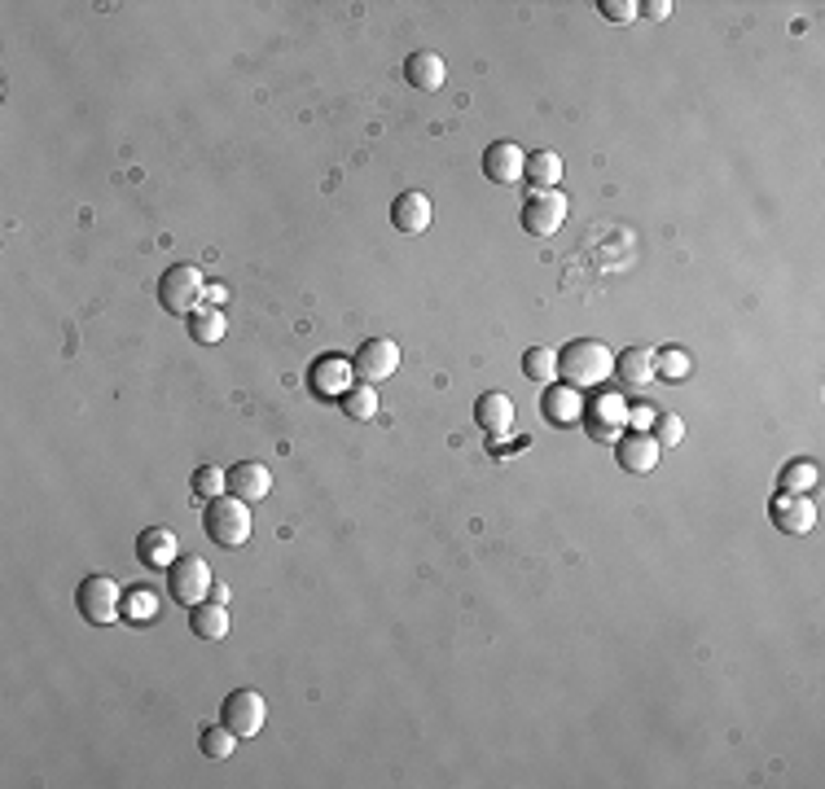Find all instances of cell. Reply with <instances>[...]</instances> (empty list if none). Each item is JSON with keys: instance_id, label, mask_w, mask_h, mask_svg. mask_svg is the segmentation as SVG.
Returning <instances> with one entry per match:
<instances>
[{"instance_id": "1", "label": "cell", "mask_w": 825, "mask_h": 789, "mask_svg": "<svg viewBox=\"0 0 825 789\" xmlns=\"http://www.w3.org/2000/svg\"><path fill=\"white\" fill-rule=\"evenodd\" d=\"M611 373H615V355L598 338H576L558 351V377L576 390H589V386L606 381Z\"/></svg>"}, {"instance_id": "2", "label": "cell", "mask_w": 825, "mask_h": 789, "mask_svg": "<svg viewBox=\"0 0 825 789\" xmlns=\"http://www.w3.org/2000/svg\"><path fill=\"white\" fill-rule=\"evenodd\" d=\"M202 531H207V540L211 544H220V549H241L246 540H250V505L246 501H237V496H215V501H207V509H202Z\"/></svg>"}, {"instance_id": "3", "label": "cell", "mask_w": 825, "mask_h": 789, "mask_svg": "<svg viewBox=\"0 0 825 789\" xmlns=\"http://www.w3.org/2000/svg\"><path fill=\"white\" fill-rule=\"evenodd\" d=\"M158 303H163V311H172V316H189L193 307H202V303H207V281H202V272H198L193 263H172V268L158 276Z\"/></svg>"}, {"instance_id": "4", "label": "cell", "mask_w": 825, "mask_h": 789, "mask_svg": "<svg viewBox=\"0 0 825 789\" xmlns=\"http://www.w3.org/2000/svg\"><path fill=\"white\" fill-rule=\"evenodd\" d=\"M75 605H80V619L93 623V627H110L119 619V605H123V588L110 579V575H84L80 588H75Z\"/></svg>"}, {"instance_id": "5", "label": "cell", "mask_w": 825, "mask_h": 789, "mask_svg": "<svg viewBox=\"0 0 825 789\" xmlns=\"http://www.w3.org/2000/svg\"><path fill=\"white\" fill-rule=\"evenodd\" d=\"M263 719H268V702H263V693H255V688H233V693L220 702V723H224L237 741L259 737Z\"/></svg>"}, {"instance_id": "6", "label": "cell", "mask_w": 825, "mask_h": 789, "mask_svg": "<svg viewBox=\"0 0 825 789\" xmlns=\"http://www.w3.org/2000/svg\"><path fill=\"white\" fill-rule=\"evenodd\" d=\"M567 211H571V202H567L563 189H544V193H531V198L522 202L518 224H522L531 237H554V233L567 224Z\"/></svg>"}, {"instance_id": "7", "label": "cell", "mask_w": 825, "mask_h": 789, "mask_svg": "<svg viewBox=\"0 0 825 789\" xmlns=\"http://www.w3.org/2000/svg\"><path fill=\"white\" fill-rule=\"evenodd\" d=\"M211 588H215V584H211V566H207L202 557L180 553V557L172 562V570H167V597H172L176 605H198V601H207Z\"/></svg>"}, {"instance_id": "8", "label": "cell", "mask_w": 825, "mask_h": 789, "mask_svg": "<svg viewBox=\"0 0 825 789\" xmlns=\"http://www.w3.org/2000/svg\"><path fill=\"white\" fill-rule=\"evenodd\" d=\"M356 368H352V355H339V351H326L308 364V390L317 394V400H343V390L352 386Z\"/></svg>"}, {"instance_id": "9", "label": "cell", "mask_w": 825, "mask_h": 789, "mask_svg": "<svg viewBox=\"0 0 825 789\" xmlns=\"http://www.w3.org/2000/svg\"><path fill=\"white\" fill-rule=\"evenodd\" d=\"M585 422H589V435L598 444H615L628 426V404H624V394H593V400L585 404Z\"/></svg>"}, {"instance_id": "10", "label": "cell", "mask_w": 825, "mask_h": 789, "mask_svg": "<svg viewBox=\"0 0 825 789\" xmlns=\"http://www.w3.org/2000/svg\"><path fill=\"white\" fill-rule=\"evenodd\" d=\"M352 368H356L361 381L378 386V381H387V377L400 368V346H396L391 338H365L361 351L352 355Z\"/></svg>"}, {"instance_id": "11", "label": "cell", "mask_w": 825, "mask_h": 789, "mask_svg": "<svg viewBox=\"0 0 825 789\" xmlns=\"http://www.w3.org/2000/svg\"><path fill=\"white\" fill-rule=\"evenodd\" d=\"M768 518L781 535H812L816 527V505L808 496H794V492H777L773 505H768Z\"/></svg>"}, {"instance_id": "12", "label": "cell", "mask_w": 825, "mask_h": 789, "mask_svg": "<svg viewBox=\"0 0 825 789\" xmlns=\"http://www.w3.org/2000/svg\"><path fill=\"white\" fill-rule=\"evenodd\" d=\"M540 417L544 422H554V426H576L585 417V394L567 381H554V386H544L540 394Z\"/></svg>"}, {"instance_id": "13", "label": "cell", "mask_w": 825, "mask_h": 789, "mask_svg": "<svg viewBox=\"0 0 825 789\" xmlns=\"http://www.w3.org/2000/svg\"><path fill=\"white\" fill-rule=\"evenodd\" d=\"M615 457H620V466H624L628 474H650V470H659L663 448L655 444L650 431H633V435H620V439H615Z\"/></svg>"}, {"instance_id": "14", "label": "cell", "mask_w": 825, "mask_h": 789, "mask_svg": "<svg viewBox=\"0 0 825 789\" xmlns=\"http://www.w3.org/2000/svg\"><path fill=\"white\" fill-rule=\"evenodd\" d=\"M180 557V544H176V531L172 527H145L137 535V562L150 566V570H172V562Z\"/></svg>"}, {"instance_id": "15", "label": "cell", "mask_w": 825, "mask_h": 789, "mask_svg": "<svg viewBox=\"0 0 825 789\" xmlns=\"http://www.w3.org/2000/svg\"><path fill=\"white\" fill-rule=\"evenodd\" d=\"M522 163H527V154L514 141H492L483 150V176L492 185H518L522 180Z\"/></svg>"}, {"instance_id": "16", "label": "cell", "mask_w": 825, "mask_h": 789, "mask_svg": "<svg viewBox=\"0 0 825 789\" xmlns=\"http://www.w3.org/2000/svg\"><path fill=\"white\" fill-rule=\"evenodd\" d=\"M431 215H435V207H431V198H426L422 189H404V193L391 202V224H396L404 237L426 233V228H431Z\"/></svg>"}, {"instance_id": "17", "label": "cell", "mask_w": 825, "mask_h": 789, "mask_svg": "<svg viewBox=\"0 0 825 789\" xmlns=\"http://www.w3.org/2000/svg\"><path fill=\"white\" fill-rule=\"evenodd\" d=\"M474 422H479V431L492 435V439L509 435V426H514V404H509V394H505V390H483L479 400H474Z\"/></svg>"}, {"instance_id": "18", "label": "cell", "mask_w": 825, "mask_h": 789, "mask_svg": "<svg viewBox=\"0 0 825 789\" xmlns=\"http://www.w3.org/2000/svg\"><path fill=\"white\" fill-rule=\"evenodd\" d=\"M272 492V474H268V466H259V461H237L233 470H228V496H237V501H263Z\"/></svg>"}, {"instance_id": "19", "label": "cell", "mask_w": 825, "mask_h": 789, "mask_svg": "<svg viewBox=\"0 0 825 789\" xmlns=\"http://www.w3.org/2000/svg\"><path fill=\"white\" fill-rule=\"evenodd\" d=\"M522 185H527L531 193L558 189V185H563V158H558L554 150H535V154H527V163H522Z\"/></svg>"}, {"instance_id": "20", "label": "cell", "mask_w": 825, "mask_h": 789, "mask_svg": "<svg viewBox=\"0 0 825 789\" xmlns=\"http://www.w3.org/2000/svg\"><path fill=\"white\" fill-rule=\"evenodd\" d=\"M404 80H409L413 89H422V93H435V89H444L448 67H444V58H439V54L417 49V54H409V62H404Z\"/></svg>"}, {"instance_id": "21", "label": "cell", "mask_w": 825, "mask_h": 789, "mask_svg": "<svg viewBox=\"0 0 825 789\" xmlns=\"http://www.w3.org/2000/svg\"><path fill=\"white\" fill-rule=\"evenodd\" d=\"M189 632L198 640H224L228 636V610H224V601H198V605H189Z\"/></svg>"}, {"instance_id": "22", "label": "cell", "mask_w": 825, "mask_h": 789, "mask_svg": "<svg viewBox=\"0 0 825 789\" xmlns=\"http://www.w3.org/2000/svg\"><path fill=\"white\" fill-rule=\"evenodd\" d=\"M615 377L624 386H650L655 381V351L650 346H624V355H615Z\"/></svg>"}, {"instance_id": "23", "label": "cell", "mask_w": 825, "mask_h": 789, "mask_svg": "<svg viewBox=\"0 0 825 789\" xmlns=\"http://www.w3.org/2000/svg\"><path fill=\"white\" fill-rule=\"evenodd\" d=\"M339 409H343L352 422H374L378 409H382V394H378V386H369V381H352V386L343 390Z\"/></svg>"}, {"instance_id": "24", "label": "cell", "mask_w": 825, "mask_h": 789, "mask_svg": "<svg viewBox=\"0 0 825 789\" xmlns=\"http://www.w3.org/2000/svg\"><path fill=\"white\" fill-rule=\"evenodd\" d=\"M189 338H193L198 346H215V342L224 338V311L211 307V303L193 307V311H189Z\"/></svg>"}, {"instance_id": "25", "label": "cell", "mask_w": 825, "mask_h": 789, "mask_svg": "<svg viewBox=\"0 0 825 789\" xmlns=\"http://www.w3.org/2000/svg\"><path fill=\"white\" fill-rule=\"evenodd\" d=\"M158 592L154 588H132V592H123V605H119V619H128V623H154L158 619Z\"/></svg>"}, {"instance_id": "26", "label": "cell", "mask_w": 825, "mask_h": 789, "mask_svg": "<svg viewBox=\"0 0 825 789\" xmlns=\"http://www.w3.org/2000/svg\"><path fill=\"white\" fill-rule=\"evenodd\" d=\"M522 373L540 386H554L558 377V351H549V346H527L522 351Z\"/></svg>"}, {"instance_id": "27", "label": "cell", "mask_w": 825, "mask_h": 789, "mask_svg": "<svg viewBox=\"0 0 825 789\" xmlns=\"http://www.w3.org/2000/svg\"><path fill=\"white\" fill-rule=\"evenodd\" d=\"M816 487V466L812 461H786L781 474H777V492H794V496H808Z\"/></svg>"}, {"instance_id": "28", "label": "cell", "mask_w": 825, "mask_h": 789, "mask_svg": "<svg viewBox=\"0 0 825 789\" xmlns=\"http://www.w3.org/2000/svg\"><path fill=\"white\" fill-rule=\"evenodd\" d=\"M694 368V355L681 351V346H663L655 351V377H668V381H685Z\"/></svg>"}, {"instance_id": "29", "label": "cell", "mask_w": 825, "mask_h": 789, "mask_svg": "<svg viewBox=\"0 0 825 789\" xmlns=\"http://www.w3.org/2000/svg\"><path fill=\"white\" fill-rule=\"evenodd\" d=\"M189 492H193L198 501H215V496H224V492H228V470H220V466H202V470H193Z\"/></svg>"}, {"instance_id": "30", "label": "cell", "mask_w": 825, "mask_h": 789, "mask_svg": "<svg viewBox=\"0 0 825 789\" xmlns=\"http://www.w3.org/2000/svg\"><path fill=\"white\" fill-rule=\"evenodd\" d=\"M198 750H202L207 758H228V754L237 750V737H233L224 723H215V728H202V732H198Z\"/></svg>"}, {"instance_id": "31", "label": "cell", "mask_w": 825, "mask_h": 789, "mask_svg": "<svg viewBox=\"0 0 825 789\" xmlns=\"http://www.w3.org/2000/svg\"><path fill=\"white\" fill-rule=\"evenodd\" d=\"M650 431H655V444H659V448H676V444L685 439V422H681L676 413H655V426H650Z\"/></svg>"}, {"instance_id": "32", "label": "cell", "mask_w": 825, "mask_h": 789, "mask_svg": "<svg viewBox=\"0 0 825 789\" xmlns=\"http://www.w3.org/2000/svg\"><path fill=\"white\" fill-rule=\"evenodd\" d=\"M598 10H602L606 23H633L641 14V5H633V0H602Z\"/></svg>"}, {"instance_id": "33", "label": "cell", "mask_w": 825, "mask_h": 789, "mask_svg": "<svg viewBox=\"0 0 825 789\" xmlns=\"http://www.w3.org/2000/svg\"><path fill=\"white\" fill-rule=\"evenodd\" d=\"M628 426H633V431H650V426H655V409H650V404L628 409Z\"/></svg>"}, {"instance_id": "34", "label": "cell", "mask_w": 825, "mask_h": 789, "mask_svg": "<svg viewBox=\"0 0 825 789\" xmlns=\"http://www.w3.org/2000/svg\"><path fill=\"white\" fill-rule=\"evenodd\" d=\"M641 14H646V19H659V23H663V19L672 14V5H668V0H650V5H641Z\"/></svg>"}, {"instance_id": "35", "label": "cell", "mask_w": 825, "mask_h": 789, "mask_svg": "<svg viewBox=\"0 0 825 789\" xmlns=\"http://www.w3.org/2000/svg\"><path fill=\"white\" fill-rule=\"evenodd\" d=\"M224 298H228V290H224V285H207V303H211V307H220Z\"/></svg>"}]
</instances>
